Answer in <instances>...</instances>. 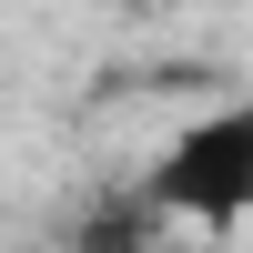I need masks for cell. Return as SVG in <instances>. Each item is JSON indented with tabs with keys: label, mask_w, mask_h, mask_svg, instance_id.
Instances as JSON below:
<instances>
[{
	"label": "cell",
	"mask_w": 253,
	"mask_h": 253,
	"mask_svg": "<svg viewBox=\"0 0 253 253\" xmlns=\"http://www.w3.org/2000/svg\"><path fill=\"white\" fill-rule=\"evenodd\" d=\"M142 203L172 223H203V233H233L253 213V101H213L193 112L142 172Z\"/></svg>",
	"instance_id": "1"
},
{
	"label": "cell",
	"mask_w": 253,
	"mask_h": 253,
	"mask_svg": "<svg viewBox=\"0 0 253 253\" xmlns=\"http://www.w3.org/2000/svg\"><path fill=\"white\" fill-rule=\"evenodd\" d=\"M91 10H152V0H91Z\"/></svg>",
	"instance_id": "2"
}]
</instances>
